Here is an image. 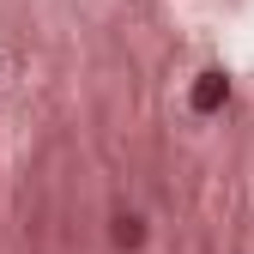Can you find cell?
I'll return each instance as SVG.
<instances>
[{
	"label": "cell",
	"mask_w": 254,
	"mask_h": 254,
	"mask_svg": "<svg viewBox=\"0 0 254 254\" xmlns=\"http://www.w3.org/2000/svg\"><path fill=\"white\" fill-rule=\"evenodd\" d=\"M139 236H145L139 218H115V242H121V248H139Z\"/></svg>",
	"instance_id": "2"
},
{
	"label": "cell",
	"mask_w": 254,
	"mask_h": 254,
	"mask_svg": "<svg viewBox=\"0 0 254 254\" xmlns=\"http://www.w3.org/2000/svg\"><path fill=\"white\" fill-rule=\"evenodd\" d=\"M224 91H230V79H224V73H200V85H194V109H200V115H212L218 103H224Z\"/></svg>",
	"instance_id": "1"
}]
</instances>
